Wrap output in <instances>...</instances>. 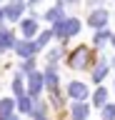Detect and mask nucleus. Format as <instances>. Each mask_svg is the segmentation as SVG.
Instances as JSON below:
<instances>
[{
    "label": "nucleus",
    "instance_id": "nucleus-1",
    "mask_svg": "<svg viewBox=\"0 0 115 120\" xmlns=\"http://www.w3.org/2000/svg\"><path fill=\"white\" fill-rule=\"evenodd\" d=\"M78 30H80V22L78 20H63L55 25V35L58 38H68V35H75Z\"/></svg>",
    "mask_w": 115,
    "mask_h": 120
},
{
    "label": "nucleus",
    "instance_id": "nucleus-2",
    "mask_svg": "<svg viewBox=\"0 0 115 120\" xmlns=\"http://www.w3.org/2000/svg\"><path fill=\"white\" fill-rule=\"evenodd\" d=\"M88 58H90V50H88V48H78V50L70 55V68L83 70V68L88 65Z\"/></svg>",
    "mask_w": 115,
    "mask_h": 120
},
{
    "label": "nucleus",
    "instance_id": "nucleus-3",
    "mask_svg": "<svg viewBox=\"0 0 115 120\" xmlns=\"http://www.w3.org/2000/svg\"><path fill=\"white\" fill-rule=\"evenodd\" d=\"M23 0H13L8 8H5V18H10V20H18L20 15H23Z\"/></svg>",
    "mask_w": 115,
    "mask_h": 120
},
{
    "label": "nucleus",
    "instance_id": "nucleus-4",
    "mask_svg": "<svg viewBox=\"0 0 115 120\" xmlns=\"http://www.w3.org/2000/svg\"><path fill=\"white\" fill-rule=\"evenodd\" d=\"M68 93H70L73 100H85V98H88V88H85L83 82H70Z\"/></svg>",
    "mask_w": 115,
    "mask_h": 120
},
{
    "label": "nucleus",
    "instance_id": "nucleus-5",
    "mask_svg": "<svg viewBox=\"0 0 115 120\" xmlns=\"http://www.w3.org/2000/svg\"><path fill=\"white\" fill-rule=\"evenodd\" d=\"M93 25V28H105V22H108V13L105 10H95V13L90 15V20H88Z\"/></svg>",
    "mask_w": 115,
    "mask_h": 120
},
{
    "label": "nucleus",
    "instance_id": "nucleus-6",
    "mask_svg": "<svg viewBox=\"0 0 115 120\" xmlns=\"http://www.w3.org/2000/svg\"><path fill=\"white\" fill-rule=\"evenodd\" d=\"M43 82H45V75L30 73V93H33V95H38L40 90H43Z\"/></svg>",
    "mask_w": 115,
    "mask_h": 120
},
{
    "label": "nucleus",
    "instance_id": "nucleus-7",
    "mask_svg": "<svg viewBox=\"0 0 115 120\" xmlns=\"http://www.w3.org/2000/svg\"><path fill=\"white\" fill-rule=\"evenodd\" d=\"M35 43H18L15 45V52L18 55H23V58H30V55H35Z\"/></svg>",
    "mask_w": 115,
    "mask_h": 120
},
{
    "label": "nucleus",
    "instance_id": "nucleus-8",
    "mask_svg": "<svg viewBox=\"0 0 115 120\" xmlns=\"http://www.w3.org/2000/svg\"><path fill=\"white\" fill-rule=\"evenodd\" d=\"M88 118V105L85 103H75L73 105V120H85Z\"/></svg>",
    "mask_w": 115,
    "mask_h": 120
},
{
    "label": "nucleus",
    "instance_id": "nucleus-9",
    "mask_svg": "<svg viewBox=\"0 0 115 120\" xmlns=\"http://www.w3.org/2000/svg\"><path fill=\"white\" fill-rule=\"evenodd\" d=\"M45 18H48L50 22H55V25H58V22H63V5H55L53 10H48Z\"/></svg>",
    "mask_w": 115,
    "mask_h": 120
},
{
    "label": "nucleus",
    "instance_id": "nucleus-10",
    "mask_svg": "<svg viewBox=\"0 0 115 120\" xmlns=\"http://www.w3.org/2000/svg\"><path fill=\"white\" fill-rule=\"evenodd\" d=\"M105 73H108V63H105V60H100V63H98V68H95V73H93V80H95V82H100L103 78H105Z\"/></svg>",
    "mask_w": 115,
    "mask_h": 120
},
{
    "label": "nucleus",
    "instance_id": "nucleus-11",
    "mask_svg": "<svg viewBox=\"0 0 115 120\" xmlns=\"http://www.w3.org/2000/svg\"><path fill=\"white\" fill-rule=\"evenodd\" d=\"M35 30H38V20H35V18H30V20H25V22H23V33H25L28 38L35 35Z\"/></svg>",
    "mask_w": 115,
    "mask_h": 120
},
{
    "label": "nucleus",
    "instance_id": "nucleus-12",
    "mask_svg": "<svg viewBox=\"0 0 115 120\" xmlns=\"http://www.w3.org/2000/svg\"><path fill=\"white\" fill-rule=\"evenodd\" d=\"M13 108H15V103H13V100H3V103H0V118H10Z\"/></svg>",
    "mask_w": 115,
    "mask_h": 120
},
{
    "label": "nucleus",
    "instance_id": "nucleus-13",
    "mask_svg": "<svg viewBox=\"0 0 115 120\" xmlns=\"http://www.w3.org/2000/svg\"><path fill=\"white\" fill-rule=\"evenodd\" d=\"M45 82H48V88H50V90H55V88H58V75H55V70H53V68L45 73Z\"/></svg>",
    "mask_w": 115,
    "mask_h": 120
},
{
    "label": "nucleus",
    "instance_id": "nucleus-14",
    "mask_svg": "<svg viewBox=\"0 0 115 120\" xmlns=\"http://www.w3.org/2000/svg\"><path fill=\"white\" fill-rule=\"evenodd\" d=\"M10 45H13V35H10L8 30L0 28V48H10Z\"/></svg>",
    "mask_w": 115,
    "mask_h": 120
},
{
    "label": "nucleus",
    "instance_id": "nucleus-15",
    "mask_svg": "<svg viewBox=\"0 0 115 120\" xmlns=\"http://www.w3.org/2000/svg\"><path fill=\"white\" fill-rule=\"evenodd\" d=\"M103 120H115V105H105V110H103Z\"/></svg>",
    "mask_w": 115,
    "mask_h": 120
},
{
    "label": "nucleus",
    "instance_id": "nucleus-16",
    "mask_svg": "<svg viewBox=\"0 0 115 120\" xmlns=\"http://www.w3.org/2000/svg\"><path fill=\"white\" fill-rule=\"evenodd\" d=\"M18 100H20V110H23V112H30L33 110V105H30V98H18Z\"/></svg>",
    "mask_w": 115,
    "mask_h": 120
},
{
    "label": "nucleus",
    "instance_id": "nucleus-17",
    "mask_svg": "<svg viewBox=\"0 0 115 120\" xmlns=\"http://www.w3.org/2000/svg\"><path fill=\"white\" fill-rule=\"evenodd\" d=\"M53 38V33H43V35L38 38V43H35V48H43V45H48V40Z\"/></svg>",
    "mask_w": 115,
    "mask_h": 120
},
{
    "label": "nucleus",
    "instance_id": "nucleus-18",
    "mask_svg": "<svg viewBox=\"0 0 115 120\" xmlns=\"http://www.w3.org/2000/svg\"><path fill=\"white\" fill-rule=\"evenodd\" d=\"M105 98H108V93H105L103 88H100L98 93H95V105H103V103H105Z\"/></svg>",
    "mask_w": 115,
    "mask_h": 120
},
{
    "label": "nucleus",
    "instance_id": "nucleus-19",
    "mask_svg": "<svg viewBox=\"0 0 115 120\" xmlns=\"http://www.w3.org/2000/svg\"><path fill=\"white\" fill-rule=\"evenodd\" d=\"M20 80H23V78H15V82H13V90L18 93V98H23V82Z\"/></svg>",
    "mask_w": 115,
    "mask_h": 120
},
{
    "label": "nucleus",
    "instance_id": "nucleus-20",
    "mask_svg": "<svg viewBox=\"0 0 115 120\" xmlns=\"http://www.w3.org/2000/svg\"><path fill=\"white\" fill-rule=\"evenodd\" d=\"M110 38L113 35H108V33H98V35H95V45H103L105 40H110Z\"/></svg>",
    "mask_w": 115,
    "mask_h": 120
},
{
    "label": "nucleus",
    "instance_id": "nucleus-21",
    "mask_svg": "<svg viewBox=\"0 0 115 120\" xmlns=\"http://www.w3.org/2000/svg\"><path fill=\"white\" fill-rule=\"evenodd\" d=\"M35 120H45V118H43V115H38V118H35Z\"/></svg>",
    "mask_w": 115,
    "mask_h": 120
},
{
    "label": "nucleus",
    "instance_id": "nucleus-22",
    "mask_svg": "<svg viewBox=\"0 0 115 120\" xmlns=\"http://www.w3.org/2000/svg\"><path fill=\"white\" fill-rule=\"evenodd\" d=\"M65 3H75V0H65Z\"/></svg>",
    "mask_w": 115,
    "mask_h": 120
},
{
    "label": "nucleus",
    "instance_id": "nucleus-23",
    "mask_svg": "<svg viewBox=\"0 0 115 120\" xmlns=\"http://www.w3.org/2000/svg\"><path fill=\"white\" fill-rule=\"evenodd\" d=\"M3 15H5V13H3V10H0V18H3Z\"/></svg>",
    "mask_w": 115,
    "mask_h": 120
},
{
    "label": "nucleus",
    "instance_id": "nucleus-24",
    "mask_svg": "<svg viewBox=\"0 0 115 120\" xmlns=\"http://www.w3.org/2000/svg\"><path fill=\"white\" fill-rule=\"evenodd\" d=\"M30 3H38V0H30Z\"/></svg>",
    "mask_w": 115,
    "mask_h": 120
}]
</instances>
